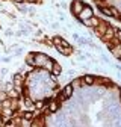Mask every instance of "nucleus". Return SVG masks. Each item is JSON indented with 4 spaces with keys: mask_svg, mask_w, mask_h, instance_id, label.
Returning a JSON list of instances; mask_svg holds the SVG:
<instances>
[{
    "mask_svg": "<svg viewBox=\"0 0 121 127\" xmlns=\"http://www.w3.org/2000/svg\"><path fill=\"white\" fill-rule=\"evenodd\" d=\"M91 17H94V11H92V8H91V6L85 5L83 9H82V12L77 15V18H79L80 21H83V20H88V18H91Z\"/></svg>",
    "mask_w": 121,
    "mask_h": 127,
    "instance_id": "nucleus-1",
    "label": "nucleus"
},
{
    "mask_svg": "<svg viewBox=\"0 0 121 127\" xmlns=\"http://www.w3.org/2000/svg\"><path fill=\"white\" fill-rule=\"evenodd\" d=\"M83 6H85V3H83V2H80V0H74L73 5H71V12L76 15V17H77V15L82 12Z\"/></svg>",
    "mask_w": 121,
    "mask_h": 127,
    "instance_id": "nucleus-2",
    "label": "nucleus"
},
{
    "mask_svg": "<svg viewBox=\"0 0 121 127\" xmlns=\"http://www.w3.org/2000/svg\"><path fill=\"white\" fill-rule=\"evenodd\" d=\"M49 61V56H45L44 53H36L35 55V67H39L42 68L44 67V64Z\"/></svg>",
    "mask_w": 121,
    "mask_h": 127,
    "instance_id": "nucleus-3",
    "label": "nucleus"
},
{
    "mask_svg": "<svg viewBox=\"0 0 121 127\" xmlns=\"http://www.w3.org/2000/svg\"><path fill=\"white\" fill-rule=\"evenodd\" d=\"M80 80H82V85H86V86H92V85L95 83V80H97V79H95L94 76H91V74H85V76L80 79Z\"/></svg>",
    "mask_w": 121,
    "mask_h": 127,
    "instance_id": "nucleus-4",
    "label": "nucleus"
},
{
    "mask_svg": "<svg viewBox=\"0 0 121 127\" xmlns=\"http://www.w3.org/2000/svg\"><path fill=\"white\" fill-rule=\"evenodd\" d=\"M82 23H83L85 26H88V27H94V29H95V27L100 24V20L95 18V17H91V18H88V20H83Z\"/></svg>",
    "mask_w": 121,
    "mask_h": 127,
    "instance_id": "nucleus-5",
    "label": "nucleus"
},
{
    "mask_svg": "<svg viewBox=\"0 0 121 127\" xmlns=\"http://www.w3.org/2000/svg\"><path fill=\"white\" fill-rule=\"evenodd\" d=\"M47 109H49V114H56L58 110H59V101H58V100H52V101L49 103Z\"/></svg>",
    "mask_w": 121,
    "mask_h": 127,
    "instance_id": "nucleus-6",
    "label": "nucleus"
},
{
    "mask_svg": "<svg viewBox=\"0 0 121 127\" xmlns=\"http://www.w3.org/2000/svg\"><path fill=\"white\" fill-rule=\"evenodd\" d=\"M50 73H52L55 77H58V76H60V73H62V67H60L58 62H53V67H52Z\"/></svg>",
    "mask_w": 121,
    "mask_h": 127,
    "instance_id": "nucleus-7",
    "label": "nucleus"
},
{
    "mask_svg": "<svg viewBox=\"0 0 121 127\" xmlns=\"http://www.w3.org/2000/svg\"><path fill=\"white\" fill-rule=\"evenodd\" d=\"M55 47H56V50H58L59 53H62V55H65V56L71 55V52H73L71 47H62V45H55Z\"/></svg>",
    "mask_w": 121,
    "mask_h": 127,
    "instance_id": "nucleus-8",
    "label": "nucleus"
},
{
    "mask_svg": "<svg viewBox=\"0 0 121 127\" xmlns=\"http://www.w3.org/2000/svg\"><path fill=\"white\" fill-rule=\"evenodd\" d=\"M33 117H35V114L32 112V110H26V112H23V117H21V118L32 123V121H33Z\"/></svg>",
    "mask_w": 121,
    "mask_h": 127,
    "instance_id": "nucleus-9",
    "label": "nucleus"
},
{
    "mask_svg": "<svg viewBox=\"0 0 121 127\" xmlns=\"http://www.w3.org/2000/svg\"><path fill=\"white\" fill-rule=\"evenodd\" d=\"M111 52H112V55H114V56H117V58H121V44H117V45H114L112 49H111Z\"/></svg>",
    "mask_w": 121,
    "mask_h": 127,
    "instance_id": "nucleus-10",
    "label": "nucleus"
},
{
    "mask_svg": "<svg viewBox=\"0 0 121 127\" xmlns=\"http://www.w3.org/2000/svg\"><path fill=\"white\" fill-rule=\"evenodd\" d=\"M26 62H27V65L35 67V53H30V55L26 58Z\"/></svg>",
    "mask_w": 121,
    "mask_h": 127,
    "instance_id": "nucleus-11",
    "label": "nucleus"
},
{
    "mask_svg": "<svg viewBox=\"0 0 121 127\" xmlns=\"http://www.w3.org/2000/svg\"><path fill=\"white\" fill-rule=\"evenodd\" d=\"M120 11L115 8V6H111V17H114V18H120Z\"/></svg>",
    "mask_w": 121,
    "mask_h": 127,
    "instance_id": "nucleus-12",
    "label": "nucleus"
},
{
    "mask_svg": "<svg viewBox=\"0 0 121 127\" xmlns=\"http://www.w3.org/2000/svg\"><path fill=\"white\" fill-rule=\"evenodd\" d=\"M100 11H101L104 15H108V17H111V8H108V6H101V8H100Z\"/></svg>",
    "mask_w": 121,
    "mask_h": 127,
    "instance_id": "nucleus-13",
    "label": "nucleus"
},
{
    "mask_svg": "<svg viewBox=\"0 0 121 127\" xmlns=\"http://www.w3.org/2000/svg\"><path fill=\"white\" fill-rule=\"evenodd\" d=\"M33 106H35L38 110H39V109H44V100H38V101H35Z\"/></svg>",
    "mask_w": 121,
    "mask_h": 127,
    "instance_id": "nucleus-14",
    "label": "nucleus"
},
{
    "mask_svg": "<svg viewBox=\"0 0 121 127\" xmlns=\"http://www.w3.org/2000/svg\"><path fill=\"white\" fill-rule=\"evenodd\" d=\"M115 38H117V41L121 44V30H118V29H117V32H115Z\"/></svg>",
    "mask_w": 121,
    "mask_h": 127,
    "instance_id": "nucleus-15",
    "label": "nucleus"
},
{
    "mask_svg": "<svg viewBox=\"0 0 121 127\" xmlns=\"http://www.w3.org/2000/svg\"><path fill=\"white\" fill-rule=\"evenodd\" d=\"M59 45H62V47H71V45H70V44H68L64 38H60V44H59Z\"/></svg>",
    "mask_w": 121,
    "mask_h": 127,
    "instance_id": "nucleus-16",
    "label": "nucleus"
},
{
    "mask_svg": "<svg viewBox=\"0 0 121 127\" xmlns=\"http://www.w3.org/2000/svg\"><path fill=\"white\" fill-rule=\"evenodd\" d=\"M14 2H17V3H21V2H24V0H14Z\"/></svg>",
    "mask_w": 121,
    "mask_h": 127,
    "instance_id": "nucleus-17",
    "label": "nucleus"
},
{
    "mask_svg": "<svg viewBox=\"0 0 121 127\" xmlns=\"http://www.w3.org/2000/svg\"><path fill=\"white\" fill-rule=\"evenodd\" d=\"M94 2H95V3H101V2H103V0H94Z\"/></svg>",
    "mask_w": 121,
    "mask_h": 127,
    "instance_id": "nucleus-18",
    "label": "nucleus"
},
{
    "mask_svg": "<svg viewBox=\"0 0 121 127\" xmlns=\"http://www.w3.org/2000/svg\"><path fill=\"white\" fill-rule=\"evenodd\" d=\"M118 20H120V21H121V14H120V18H118Z\"/></svg>",
    "mask_w": 121,
    "mask_h": 127,
    "instance_id": "nucleus-19",
    "label": "nucleus"
},
{
    "mask_svg": "<svg viewBox=\"0 0 121 127\" xmlns=\"http://www.w3.org/2000/svg\"><path fill=\"white\" fill-rule=\"evenodd\" d=\"M27 2H35V0H27Z\"/></svg>",
    "mask_w": 121,
    "mask_h": 127,
    "instance_id": "nucleus-20",
    "label": "nucleus"
}]
</instances>
